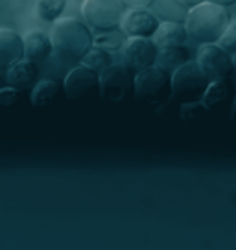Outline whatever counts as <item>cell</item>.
<instances>
[{"mask_svg":"<svg viewBox=\"0 0 236 250\" xmlns=\"http://www.w3.org/2000/svg\"><path fill=\"white\" fill-rule=\"evenodd\" d=\"M50 37L54 54L63 61H81L94 46V35L91 33L89 26L71 17H61L55 21Z\"/></svg>","mask_w":236,"mask_h":250,"instance_id":"1","label":"cell"},{"mask_svg":"<svg viewBox=\"0 0 236 250\" xmlns=\"http://www.w3.org/2000/svg\"><path fill=\"white\" fill-rule=\"evenodd\" d=\"M231 22L233 21L225 6L205 0L189 9L185 26L192 39H196L201 44H209V42H218Z\"/></svg>","mask_w":236,"mask_h":250,"instance_id":"2","label":"cell"},{"mask_svg":"<svg viewBox=\"0 0 236 250\" xmlns=\"http://www.w3.org/2000/svg\"><path fill=\"white\" fill-rule=\"evenodd\" d=\"M211 85V79L203 72L197 61H189L172 74V98L179 103L203 100L205 90Z\"/></svg>","mask_w":236,"mask_h":250,"instance_id":"3","label":"cell"},{"mask_svg":"<svg viewBox=\"0 0 236 250\" xmlns=\"http://www.w3.org/2000/svg\"><path fill=\"white\" fill-rule=\"evenodd\" d=\"M133 94L137 100L150 105H161L172 98V74L159 66H150L135 74Z\"/></svg>","mask_w":236,"mask_h":250,"instance_id":"4","label":"cell"},{"mask_svg":"<svg viewBox=\"0 0 236 250\" xmlns=\"http://www.w3.org/2000/svg\"><path fill=\"white\" fill-rule=\"evenodd\" d=\"M124 4L120 0H85L81 6L83 19L98 31L117 30L124 19Z\"/></svg>","mask_w":236,"mask_h":250,"instance_id":"5","label":"cell"},{"mask_svg":"<svg viewBox=\"0 0 236 250\" xmlns=\"http://www.w3.org/2000/svg\"><path fill=\"white\" fill-rule=\"evenodd\" d=\"M135 88V72L126 64H111L100 74V94L107 102H122Z\"/></svg>","mask_w":236,"mask_h":250,"instance_id":"6","label":"cell"},{"mask_svg":"<svg viewBox=\"0 0 236 250\" xmlns=\"http://www.w3.org/2000/svg\"><path fill=\"white\" fill-rule=\"evenodd\" d=\"M196 61L199 62V66L203 68L211 81L229 79L233 76V72H236L233 64V55L225 52L218 42L201 44L197 50Z\"/></svg>","mask_w":236,"mask_h":250,"instance_id":"7","label":"cell"},{"mask_svg":"<svg viewBox=\"0 0 236 250\" xmlns=\"http://www.w3.org/2000/svg\"><path fill=\"white\" fill-rule=\"evenodd\" d=\"M159 55V48L151 37H127L122 48V57L127 68L137 74L150 66H155Z\"/></svg>","mask_w":236,"mask_h":250,"instance_id":"8","label":"cell"},{"mask_svg":"<svg viewBox=\"0 0 236 250\" xmlns=\"http://www.w3.org/2000/svg\"><path fill=\"white\" fill-rule=\"evenodd\" d=\"M63 88L69 100H83L100 92V74L85 64H79L67 74Z\"/></svg>","mask_w":236,"mask_h":250,"instance_id":"9","label":"cell"},{"mask_svg":"<svg viewBox=\"0 0 236 250\" xmlns=\"http://www.w3.org/2000/svg\"><path fill=\"white\" fill-rule=\"evenodd\" d=\"M159 24H161V19L150 8H133L127 9L120 24V30L127 37H153Z\"/></svg>","mask_w":236,"mask_h":250,"instance_id":"10","label":"cell"},{"mask_svg":"<svg viewBox=\"0 0 236 250\" xmlns=\"http://www.w3.org/2000/svg\"><path fill=\"white\" fill-rule=\"evenodd\" d=\"M26 59L24 37H21L15 30L0 28V68L8 70L11 64Z\"/></svg>","mask_w":236,"mask_h":250,"instance_id":"11","label":"cell"},{"mask_svg":"<svg viewBox=\"0 0 236 250\" xmlns=\"http://www.w3.org/2000/svg\"><path fill=\"white\" fill-rule=\"evenodd\" d=\"M37 78H39L37 62L30 61V59H23V61L15 62L6 70V83L17 90L33 88L37 85Z\"/></svg>","mask_w":236,"mask_h":250,"instance_id":"12","label":"cell"},{"mask_svg":"<svg viewBox=\"0 0 236 250\" xmlns=\"http://www.w3.org/2000/svg\"><path fill=\"white\" fill-rule=\"evenodd\" d=\"M189 30L185 22H173V21H161L157 31L153 33V42L157 48H173V46H185L189 39Z\"/></svg>","mask_w":236,"mask_h":250,"instance_id":"13","label":"cell"},{"mask_svg":"<svg viewBox=\"0 0 236 250\" xmlns=\"http://www.w3.org/2000/svg\"><path fill=\"white\" fill-rule=\"evenodd\" d=\"M24 48H26V59L37 62H45L54 52L52 37L41 30H32L24 35Z\"/></svg>","mask_w":236,"mask_h":250,"instance_id":"14","label":"cell"},{"mask_svg":"<svg viewBox=\"0 0 236 250\" xmlns=\"http://www.w3.org/2000/svg\"><path fill=\"white\" fill-rule=\"evenodd\" d=\"M231 88H233V85H231L229 79H216V81H211V85L205 90L201 102L207 105L209 110H214L216 107L225 105V103L231 105V103H233L231 102Z\"/></svg>","mask_w":236,"mask_h":250,"instance_id":"15","label":"cell"},{"mask_svg":"<svg viewBox=\"0 0 236 250\" xmlns=\"http://www.w3.org/2000/svg\"><path fill=\"white\" fill-rule=\"evenodd\" d=\"M189 61H190V54L185 46L161 48L157 55V61H155V66L173 74L179 66H183L185 62H189Z\"/></svg>","mask_w":236,"mask_h":250,"instance_id":"16","label":"cell"},{"mask_svg":"<svg viewBox=\"0 0 236 250\" xmlns=\"http://www.w3.org/2000/svg\"><path fill=\"white\" fill-rule=\"evenodd\" d=\"M151 8L155 9V15L161 21H173V22H185L190 9L181 0H155Z\"/></svg>","mask_w":236,"mask_h":250,"instance_id":"17","label":"cell"},{"mask_svg":"<svg viewBox=\"0 0 236 250\" xmlns=\"http://www.w3.org/2000/svg\"><path fill=\"white\" fill-rule=\"evenodd\" d=\"M59 92V85L52 81V79H43L37 85L32 88V96H30V102L33 107H43L54 100Z\"/></svg>","mask_w":236,"mask_h":250,"instance_id":"18","label":"cell"},{"mask_svg":"<svg viewBox=\"0 0 236 250\" xmlns=\"http://www.w3.org/2000/svg\"><path fill=\"white\" fill-rule=\"evenodd\" d=\"M65 8H67V0H37L35 2V13L45 22L59 21Z\"/></svg>","mask_w":236,"mask_h":250,"instance_id":"19","label":"cell"},{"mask_svg":"<svg viewBox=\"0 0 236 250\" xmlns=\"http://www.w3.org/2000/svg\"><path fill=\"white\" fill-rule=\"evenodd\" d=\"M126 41H127V35L120 28H117V30L100 31L94 37V46L103 48L107 52H118V50L122 52Z\"/></svg>","mask_w":236,"mask_h":250,"instance_id":"20","label":"cell"},{"mask_svg":"<svg viewBox=\"0 0 236 250\" xmlns=\"http://www.w3.org/2000/svg\"><path fill=\"white\" fill-rule=\"evenodd\" d=\"M79 62L85 64V66H89V68H93V70H96L98 74H103V72L113 64V57H111V54L107 52V50L93 46V50H91V52H89Z\"/></svg>","mask_w":236,"mask_h":250,"instance_id":"21","label":"cell"},{"mask_svg":"<svg viewBox=\"0 0 236 250\" xmlns=\"http://www.w3.org/2000/svg\"><path fill=\"white\" fill-rule=\"evenodd\" d=\"M209 112L207 109V105H205L201 100L199 102H187V103H181V107H179V114H181L183 120H197V118H203L205 114Z\"/></svg>","mask_w":236,"mask_h":250,"instance_id":"22","label":"cell"},{"mask_svg":"<svg viewBox=\"0 0 236 250\" xmlns=\"http://www.w3.org/2000/svg\"><path fill=\"white\" fill-rule=\"evenodd\" d=\"M218 44H220L225 52H229L231 55L236 54V22L229 24V28L223 31V35H221V39L218 41Z\"/></svg>","mask_w":236,"mask_h":250,"instance_id":"23","label":"cell"},{"mask_svg":"<svg viewBox=\"0 0 236 250\" xmlns=\"http://www.w3.org/2000/svg\"><path fill=\"white\" fill-rule=\"evenodd\" d=\"M19 92L13 86H4L0 88V109H6V107H13L15 103H19Z\"/></svg>","mask_w":236,"mask_h":250,"instance_id":"24","label":"cell"},{"mask_svg":"<svg viewBox=\"0 0 236 250\" xmlns=\"http://www.w3.org/2000/svg\"><path fill=\"white\" fill-rule=\"evenodd\" d=\"M124 4L126 9H133V8H151L155 0H120Z\"/></svg>","mask_w":236,"mask_h":250,"instance_id":"25","label":"cell"},{"mask_svg":"<svg viewBox=\"0 0 236 250\" xmlns=\"http://www.w3.org/2000/svg\"><path fill=\"white\" fill-rule=\"evenodd\" d=\"M209 2H214V4H220V6H225V8H229V6H233V4H236V0H209Z\"/></svg>","mask_w":236,"mask_h":250,"instance_id":"26","label":"cell"},{"mask_svg":"<svg viewBox=\"0 0 236 250\" xmlns=\"http://www.w3.org/2000/svg\"><path fill=\"white\" fill-rule=\"evenodd\" d=\"M181 2L187 6V8H194V6L201 4V2H205V0H181Z\"/></svg>","mask_w":236,"mask_h":250,"instance_id":"27","label":"cell"},{"mask_svg":"<svg viewBox=\"0 0 236 250\" xmlns=\"http://www.w3.org/2000/svg\"><path fill=\"white\" fill-rule=\"evenodd\" d=\"M233 64H235V70H236V54H233Z\"/></svg>","mask_w":236,"mask_h":250,"instance_id":"28","label":"cell"}]
</instances>
